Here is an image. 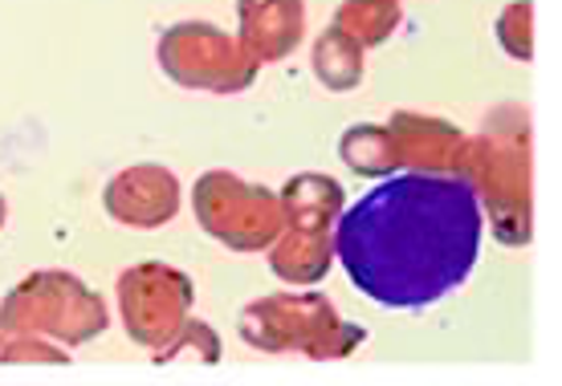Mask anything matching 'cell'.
Instances as JSON below:
<instances>
[{
	"mask_svg": "<svg viewBox=\"0 0 562 386\" xmlns=\"http://www.w3.org/2000/svg\"><path fill=\"white\" fill-rule=\"evenodd\" d=\"M481 232L485 216L473 183L440 171H400L342 212L335 252L363 297L387 309H424L464 285Z\"/></svg>",
	"mask_w": 562,
	"mask_h": 386,
	"instance_id": "1",
	"label": "cell"
}]
</instances>
